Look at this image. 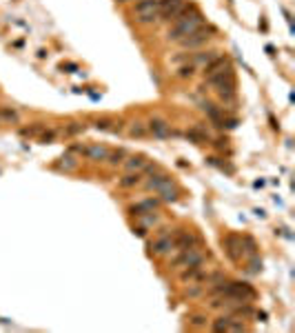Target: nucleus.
I'll use <instances>...</instances> for the list:
<instances>
[{"mask_svg": "<svg viewBox=\"0 0 295 333\" xmlns=\"http://www.w3.org/2000/svg\"><path fill=\"white\" fill-rule=\"evenodd\" d=\"M204 25V16L200 9H196L193 13H189V16L180 18V20H175L173 25L169 27V31H166V40L169 42H180L182 38H187L189 33H193L196 29Z\"/></svg>", "mask_w": 295, "mask_h": 333, "instance_id": "1", "label": "nucleus"}, {"mask_svg": "<svg viewBox=\"0 0 295 333\" xmlns=\"http://www.w3.org/2000/svg\"><path fill=\"white\" fill-rule=\"evenodd\" d=\"M216 36H218L216 27H213V25H202L200 29H196L193 33H189L187 38H182L178 45L182 47L184 51H198V49H202V47H207Z\"/></svg>", "mask_w": 295, "mask_h": 333, "instance_id": "2", "label": "nucleus"}, {"mask_svg": "<svg viewBox=\"0 0 295 333\" xmlns=\"http://www.w3.org/2000/svg\"><path fill=\"white\" fill-rule=\"evenodd\" d=\"M160 16V0H136L133 4V18L140 25H153Z\"/></svg>", "mask_w": 295, "mask_h": 333, "instance_id": "3", "label": "nucleus"}, {"mask_svg": "<svg viewBox=\"0 0 295 333\" xmlns=\"http://www.w3.org/2000/svg\"><path fill=\"white\" fill-rule=\"evenodd\" d=\"M204 260H207V253H204V251L196 245V247H189V249L178 251V255L171 260L169 266H171V269H175V271H180V269L191 266V264H204Z\"/></svg>", "mask_w": 295, "mask_h": 333, "instance_id": "4", "label": "nucleus"}, {"mask_svg": "<svg viewBox=\"0 0 295 333\" xmlns=\"http://www.w3.org/2000/svg\"><path fill=\"white\" fill-rule=\"evenodd\" d=\"M175 251V242H173V233H169V229H162L158 233L153 242L149 245V253L160 258V255H171Z\"/></svg>", "mask_w": 295, "mask_h": 333, "instance_id": "5", "label": "nucleus"}, {"mask_svg": "<svg viewBox=\"0 0 295 333\" xmlns=\"http://www.w3.org/2000/svg\"><path fill=\"white\" fill-rule=\"evenodd\" d=\"M184 2H187V0H160V16H158V20L164 22V25H171V22L178 18V13L182 11Z\"/></svg>", "mask_w": 295, "mask_h": 333, "instance_id": "6", "label": "nucleus"}, {"mask_svg": "<svg viewBox=\"0 0 295 333\" xmlns=\"http://www.w3.org/2000/svg\"><path fill=\"white\" fill-rule=\"evenodd\" d=\"M147 131H149V136L158 138V140H169L171 136H175L171 125L164 118H151V120L147 122Z\"/></svg>", "mask_w": 295, "mask_h": 333, "instance_id": "7", "label": "nucleus"}, {"mask_svg": "<svg viewBox=\"0 0 295 333\" xmlns=\"http://www.w3.org/2000/svg\"><path fill=\"white\" fill-rule=\"evenodd\" d=\"M222 245H224V251H226V255H229V260H233V262H240L242 255H244V245H242V238L229 233L226 238H222Z\"/></svg>", "mask_w": 295, "mask_h": 333, "instance_id": "8", "label": "nucleus"}, {"mask_svg": "<svg viewBox=\"0 0 295 333\" xmlns=\"http://www.w3.org/2000/svg\"><path fill=\"white\" fill-rule=\"evenodd\" d=\"M169 184H173V178H171L169 173H164V171H158V173L149 175V178L145 180V189L147 191H155L160 193L162 189H166Z\"/></svg>", "mask_w": 295, "mask_h": 333, "instance_id": "9", "label": "nucleus"}, {"mask_svg": "<svg viewBox=\"0 0 295 333\" xmlns=\"http://www.w3.org/2000/svg\"><path fill=\"white\" fill-rule=\"evenodd\" d=\"M226 67H231V58H229V56H220V54H218L216 58L211 60V63L202 67V76H204V80H209V78H213V76H218L220 71H224Z\"/></svg>", "mask_w": 295, "mask_h": 333, "instance_id": "10", "label": "nucleus"}, {"mask_svg": "<svg viewBox=\"0 0 295 333\" xmlns=\"http://www.w3.org/2000/svg\"><path fill=\"white\" fill-rule=\"evenodd\" d=\"M173 242H175V251H182V249H189V247L200 245V238L193 231L178 229L173 233Z\"/></svg>", "mask_w": 295, "mask_h": 333, "instance_id": "11", "label": "nucleus"}, {"mask_svg": "<svg viewBox=\"0 0 295 333\" xmlns=\"http://www.w3.org/2000/svg\"><path fill=\"white\" fill-rule=\"evenodd\" d=\"M84 156H87V160H91V163H107V156H109V147L100 145H87L84 147Z\"/></svg>", "mask_w": 295, "mask_h": 333, "instance_id": "12", "label": "nucleus"}, {"mask_svg": "<svg viewBox=\"0 0 295 333\" xmlns=\"http://www.w3.org/2000/svg\"><path fill=\"white\" fill-rule=\"evenodd\" d=\"M218 56L216 49H198V51H191V58H189V63L193 67H204L209 65L213 58Z\"/></svg>", "mask_w": 295, "mask_h": 333, "instance_id": "13", "label": "nucleus"}, {"mask_svg": "<svg viewBox=\"0 0 295 333\" xmlns=\"http://www.w3.org/2000/svg\"><path fill=\"white\" fill-rule=\"evenodd\" d=\"M147 163H149V160H147L142 154H133V156H127L125 163H122V166H125L127 171H138V173H140V171L145 169Z\"/></svg>", "mask_w": 295, "mask_h": 333, "instance_id": "14", "label": "nucleus"}, {"mask_svg": "<svg viewBox=\"0 0 295 333\" xmlns=\"http://www.w3.org/2000/svg\"><path fill=\"white\" fill-rule=\"evenodd\" d=\"M158 204H160V200H155V198H147V200H142L140 204H136V207L131 209V213L133 216H142V213H151V211H155L158 209Z\"/></svg>", "mask_w": 295, "mask_h": 333, "instance_id": "15", "label": "nucleus"}, {"mask_svg": "<svg viewBox=\"0 0 295 333\" xmlns=\"http://www.w3.org/2000/svg\"><path fill=\"white\" fill-rule=\"evenodd\" d=\"M140 182H142V173H138V171H127V175H122V178L118 180V184H120L122 189H133Z\"/></svg>", "mask_w": 295, "mask_h": 333, "instance_id": "16", "label": "nucleus"}, {"mask_svg": "<svg viewBox=\"0 0 295 333\" xmlns=\"http://www.w3.org/2000/svg\"><path fill=\"white\" fill-rule=\"evenodd\" d=\"M58 166H60V169H65V171H74V169H78V156H75V154H69V151H67L63 158H60Z\"/></svg>", "mask_w": 295, "mask_h": 333, "instance_id": "17", "label": "nucleus"}, {"mask_svg": "<svg viewBox=\"0 0 295 333\" xmlns=\"http://www.w3.org/2000/svg\"><path fill=\"white\" fill-rule=\"evenodd\" d=\"M198 67H193L191 63H184V65H178V71H175V76H178L180 80H191L193 76H196Z\"/></svg>", "mask_w": 295, "mask_h": 333, "instance_id": "18", "label": "nucleus"}, {"mask_svg": "<svg viewBox=\"0 0 295 333\" xmlns=\"http://www.w3.org/2000/svg\"><path fill=\"white\" fill-rule=\"evenodd\" d=\"M127 133H129V138H147V136H149L145 122H131L129 129H127Z\"/></svg>", "mask_w": 295, "mask_h": 333, "instance_id": "19", "label": "nucleus"}, {"mask_svg": "<svg viewBox=\"0 0 295 333\" xmlns=\"http://www.w3.org/2000/svg\"><path fill=\"white\" fill-rule=\"evenodd\" d=\"M178 196H180V189H178V184H169V187L166 189H162V191H160V198L164 200V202H175V200H178Z\"/></svg>", "mask_w": 295, "mask_h": 333, "instance_id": "20", "label": "nucleus"}, {"mask_svg": "<svg viewBox=\"0 0 295 333\" xmlns=\"http://www.w3.org/2000/svg\"><path fill=\"white\" fill-rule=\"evenodd\" d=\"M84 129H87V127H84L82 122H69V125H65L63 133H65V136H69V138H74V136H82Z\"/></svg>", "mask_w": 295, "mask_h": 333, "instance_id": "21", "label": "nucleus"}, {"mask_svg": "<svg viewBox=\"0 0 295 333\" xmlns=\"http://www.w3.org/2000/svg\"><path fill=\"white\" fill-rule=\"evenodd\" d=\"M18 120H20V116H18L16 109H11V107L0 109V122H18Z\"/></svg>", "mask_w": 295, "mask_h": 333, "instance_id": "22", "label": "nucleus"}, {"mask_svg": "<svg viewBox=\"0 0 295 333\" xmlns=\"http://www.w3.org/2000/svg\"><path fill=\"white\" fill-rule=\"evenodd\" d=\"M125 158H127V151H125V149L109 151V156H107V163L111 165V166H118V165H122V163H125Z\"/></svg>", "mask_w": 295, "mask_h": 333, "instance_id": "23", "label": "nucleus"}, {"mask_svg": "<svg viewBox=\"0 0 295 333\" xmlns=\"http://www.w3.org/2000/svg\"><path fill=\"white\" fill-rule=\"evenodd\" d=\"M42 131H45V125L36 122V125H31V127H22V129H20V136H22V138H33V136H40Z\"/></svg>", "mask_w": 295, "mask_h": 333, "instance_id": "24", "label": "nucleus"}, {"mask_svg": "<svg viewBox=\"0 0 295 333\" xmlns=\"http://www.w3.org/2000/svg\"><path fill=\"white\" fill-rule=\"evenodd\" d=\"M231 320H233V316H222V318H218V320L211 325V329H213V331H229Z\"/></svg>", "mask_w": 295, "mask_h": 333, "instance_id": "25", "label": "nucleus"}, {"mask_svg": "<svg viewBox=\"0 0 295 333\" xmlns=\"http://www.w3.org/2000/svg\"><path fill=\"white\" fill-rule=\"evenodd\" d=\"M204 291H207V284L191 282V284H189V289H187V296H189V298H198V296H202Z\"/></svg>", "mask_w": 295, "mask_h": 333, "instance_id": "26", "label": "nucleus"}, {"mask_svg": "<svg viewBox=\"0 0 295 333\" xmlns=\"http://www.w3.org/2000/svg\"><path fill=\"white\" fill-rule=\"evenodd\" d=\"M56 138H58V131L49 129V131H42L40 136H38V142H40V145H49V142H54Z\"/></svg>", "mask_w": 295, "mask_h": 333, "instance_id": "27", "label": "nucleus"}, {"mask_svg": "<svg viewBox=\"0 0 295 333\" xmlns=\"http://www.w3.org/2000/svg\"><path fill=\"white\" fill-rule=\"evenodd\" d=\"M242 245L246 247V251H249L251 255H255V253H258V245H255V240H253V238L242 236Z\"/></svg>", "mask_w": 295, "mask_h": 333, "instance_id": "28", "label": "nucleus"}, {"mask_svg": "<svg viewBox=\"0 0 295 333\" xmlns=\"http://www.w3.org/2000/svg\"><path fill=\"white\" fill-rule=\"evenodd\" d=\"M189 325L196 327V329H202V327H207V318H204V316H193L191 320H189Z\"/></svg>", "mask_w": 295, "mask_h": 333, "instance_id": "29", "label": "nucleus"}, {"mask_svg": "<svg viewBox=\"0 0 295 333\" xmlns=\"http://www.w3.org/2000/svg\"><path fill=\"white\" fill-rule=\"evenodd\" d=\"M260 269H262V260H258V258H255V255H253V260H251V266H249V271H251V273H258Z\"/></svg>", "mask_w": 295, "mask_h": 333, "instance_id": "30", "label": "nucleus"}, {"mask_svg": "<svg viewBox=\"0 0 295 333\" xmlns=\"http://www.w3.org/2000/svg\"><path fill=\"white\" fill-rule=\"evenodd\" d=\"M67 151H69V154H75V156H78V154L82 156L84 154V145H71Z\"/></svg>", "mask_w": 295, "mask_h": 333, "instance_id": "31", "label": "nucleus"}, {"mask_svg": "<svg viewBox=\"0 0 295 333\" xmlns=\"http://www.w3.org/2000/svg\"><path fill=\"white\" fill-rule=\"evenodd\" d=\"M116 2H120V4H129V2H136V0H116Z\"/></svg>", "mask_w": 295, "mask_h": 333, "instance_id": "32", "label": "nucleus"}]
</instances>
